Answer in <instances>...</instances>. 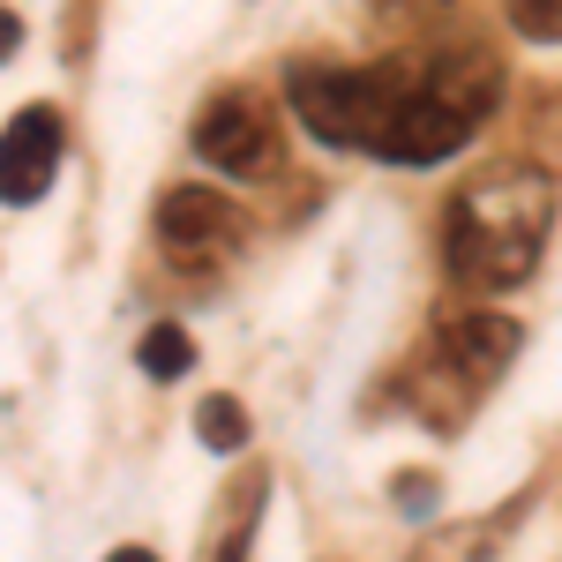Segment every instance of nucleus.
Listing matches in <instances>:
<instances>
[{
  "label": "nucleus",
  "instance_id": "nucleus-1",
  "mask_svg": "<svg viewBox=\"0 0 562 562\" xmlns=\"http://www.w3.org/2000/svg\"><path fill=\"white\" fill-rule=\"evenodd\" d=\"M548 225H555V180L540 166H487L480 180L458 188L450 225H442L450 278L473 285V293L525 285L540 248H548Z\"/></svg>",
  "mask_w": 562,
  "mask_h": 562
},
{
  "label": "nucleus",
  "instance_id": "nucleus-2",
  "mask_svg": "<svg viewBox=\"0 0 562 562\" xmlns=\"http://www.w3.org/2000/svg\"><path fill=\"white\" fill-rule=\"evenodd\" d=\"M405 83H413L405 68H315V60H301L285 76V98H293L307 135H323L338 150H375Z\"/></svg>",
  "mask_w": 562,
  "mask_h": 562
},
{
  "label": "nucleus",
  "instance_id": "nucleus-3",
  "mask_svg": "<svg viewBox=\"0 0 562 562\" xmlns=\"http://www.w3.org/2000/svg\"><path fill=\"white\" fill-rule=\"evenodd\" d=\"M195 150L217 173L262 180V173H278V121H270V105H262L256 90H225L195 121Z\"/></svg>",
  "mask_w": 562,
  "mask_h": 562
},
{
  "label": "nucleus",
  "instance_id": "nucleus-4",
  "mask_svg": "<svg viewBox=\"0 0 562 562\" xmlns=\"http://www.w3.org/2000/svg\"><path fill=\"white\" fill-rule=\"evenodd\" d=\"M473 128L480 121L458 98H442L428 76H413L405 98L390 105V128H383V143H375V158H390V166H435V158H450Z\"/></svg>",
  "mask_w": 562,
  "mask_h": 562
},
{
  "label": "nucleus",
  "instance_id": "nucleus-5",
  "mask_svg": "<svg viewBox=\"0 0 562 562\" xmlns=\"http://www.w3.org/2000/svg\"><path fill=\"white\" fill-rule=\"evenodd\" d=\"M240 233H248V217L233 211L217 188H166V195H158V240L173 248V262L233 256Z\"/></svg>",
  "mask_w": 562,
  "mask_h": 562
},
{
  "label": "nucleus",
  "instance_id": "nucleus-6",
  "mask_svg": "<svg viewBox=\"0 0 562 562\" xmlns=\"http://www.w3.org/2000/svg\"><path fill=\"white\" fill-rule=\"evenodd\" d=\"M60 173V113L31 105L0 128V203H38Z\"/></svg>",
  "mask_w": 562,
  "mask_h": 562
},
{
  "label": "nucleus",
  "instance_id": "nucleus-7",
  "mask_svg": "<svg viewBox=\"0 0 562 562\" xmlns=\"http://www.w3.org/2000/svg\"><path fill=\"white\" fill-rule=\"evenodd\" d=\"M525 330L510 315H495V307H473V315H450V323H435V352L450 360V375H465V383H495L510 360H518Z\"/></svg>",
  "mask_w": 562,
  "mask_h": 562
},
{
  "label": "nucleus",
  "instance_id": "nucleus-8",
  "mask_svg": "<svg viewBox=\"0 0 562 562\" xmlns=\"http://www.w3.org/2000/svg\"><path fill=\"white\" fill-rule=\"evenodd\" d=\"M195 368V346H188V330L180 323H158V330H143V375H158V383H173Z\"/></svg>",
  "mask_w": 562,
  "mask_h": 562
},
{
  "label": "nucleus",
  "instance_id": "nucleus-9",
  "mask_svg": "<svg viewBox=\"0 0 562 562\" xmlns=\"http://www.w3.org/2000/svg\"><path fill=\"white\" fill-rule=\"evenodd\" d=\"M195 435L211 442L217 458H233V450L248 442V413H240V397H203V413H195Z\"/></svg>",
  "mask_w": 562,
  "mask_h": 562
},
{
  "label": "nucleus",
  "instance_id": "nucleus-10",
  "mask_svg": "<svg viewBox=\"0 0 562 562\" xmlns=\"http://www.w3.org/2000/svg\"><path fill=\"white\" fill-rule=\"evenodd\" d=\"M510 31L532 45H562V0H510Z\"/></svg>",
  "mask_w": 562,
  "mask_h": 562
},
{
  "label": "nucleus",
  "instance_id": "nucleus-11",
  "mask_svg": "<svg viewBox=\"0 0 562 562\" xmlns=\"http://www.w3.org/2000/svg\"><path fill=\"white\" fill-rule=\"evenodd\" d=\"M15 45H23V15H15V8H0V60H8Z\"/></svg>",
  "mask_w": 562,
  "mask_h": 562
},
{
  "label": "nucleus",
  "instance_id": "nucleus-12",
  "mask_svg": "<svg viewBox=\"0 0 562 562\" xmlns=\"http://www.w3.org/2000/svg\"><path fill=\"white\" fill-rule=\"evenodd\" d=\"M397 503H405V510H420V503H428V480L405 473V480H397Z\"/></svg>",
  "mask_w": 562,
  "mask_h": 562
}]
</instances>
